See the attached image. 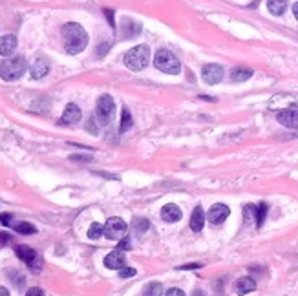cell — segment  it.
Listing matches in <instances>:
<instances>
[{
  "label": "cell",
  "instance_id": "14",
  "mask_svg": "<svg viewBox=\"0 0 298 296\" xmlns=\"http://www.w3.org/2000/svg\"><path fill=\"white\" fill-rule=\"evenodd\" d=\"M30 71H31V77H33V79H42V77L50 71V64H48L46 58H35Z\"/></svg>",
  "mask_w": 298,
  "mask_h": 296
},
{
  "label": "cell",
  "instance_id": "28",
  "mask_svg": "<svg viewBox=\"0 0 298 296\" xmlns=\"http://www.w3.org/2000/svg\"><path fill=\"white\" fill-rule=\"evenodd\" d=\"M108 50H110V42H101L99 44V48H97V57H105L106 53H108Z\"/></svg>",
  "mask_w": 298,
  "mask_h": 296
},
{
  "label": "cell",
  "instance_id": "9",
  "mask_svg": "<svg viewBox=\"0 0 298 296\" xmlns=\"http://www.w3.org/2000/svg\"><path fill=\"white\" fill-rule=\"evenodd\" d=\"M229 214H231V210H229V207L223 203H216L210 207V210L207 212V218H209L210 223H214V225H220V223H223V221L229 218Z\"/></svg>",
  "mask_w": 298,
  "mask_h": 296
},
{
  "label": "cell",
  "instance_id": "30",
  "mask_svg": "<svg viewBox=\"0 0 298 296\" xmlns=\"http://www.w3.org/2000/svg\"><path fill=\"white\" fill-rule=\"evenodd\" d=\"M26 296H46V294H44V291H42L41 287H31V289H28Z\"/></svg>",
  "mask_w": 298,
  "mask_h": 296
},
{
  "label": "cell",
  "instance_id": "12",
  "mask_svg": "<svg viewBox=\"0 0 298 296\" xmlns=\"http://www.w3.org/2000/svg\"><path fill=\"white\" fill-rule=\"evenodd\" d=\"M17 50V37L15 35H4L0 37V55L2 57H9Z\"/></svg>",
  "mask_w": 298,
  "mask_h": 296
},
{
  "label": "cell",
  "instance_id": "31",
  "mask_svg": "<svg viewBox=\"0 0 298 296\" xmlns=\"http://www.w3.org/2000/svg\"><path fill=\"white\" fill-rule=\"evenodd\" d=\"M117 249L119 250H128V249H130V240L126 238V236L123 240H119V247H117Z\"/></svg>",
  "mask_w": 298,
  "mask_h": 296
},
{
  "label": "cell",
  "instance_id": "21",
  "mask_svg": "<svg viewBox=\"0 0 298 296\" xmlns=\"http://www.w3.org/2000/svg\"><path fill=\"white\" fill-rule=\"evenodd\" d=\"M145 296H161L163 294V285L160 282H150L143 291Z\"/></svg>",
  "mask_w": 298,
  "mask_h": 296
},
{
  "label": "cell",
  "instance_id": "34",
  "mask_svg": "<svg viewBox=\"0 0 298 296\" xmlns=\"http://www.w3.org/2000/svg\"><path fill=\"white\" fill-rule=\"evenodd\" d=\"M105 15H106V21H108L110 26L113 28V26H115V22H113V11L112 9H105Z\"/></svg>",
  "mask_w": 298,
  "mask_h": 296
},
{
  "label": "cell",
  "instance_id": "20",
  "mask_svg": "<svg viewBox=\"0 0 298 296\" xmlns=\"http://www.w3.org/2000/svg\"><path fill=\"white\" fill-rule=\"evenodd\" d=\"M251 77H252V70H249V68H234L231 71L232 83H244V81L251 79Z\"/></svg>",
  "mask_w": 298,
  "mask_h": 296
},
{
  "label": "cell",
  "instance_id": "29",
  "mask_svg": "<svg viewBox=\"0 0 298 296\" xmlns=\"http://www.w3.org/2000/svg\"><path fill=\"white\" fill-rule=\"evenodd\" d=\"M70 161H79V163H92V155H70Z\"/></svg>",
  "mask_w": 298,
  "mask_h": 296
},
{
  "label": "cell",
  "instance_id": "25",
  "mask_svg": "<svg viewBox=\"0 0 298 296\" xmlns=\"http://www.w3.org/2000/svg\"><path fill=\"white\" fill-rule=\"evenodd\" d=\"M13 229L21 234H35L37 232V229H35L31 223H28V221H21V223H17V225H13Z\"/></svg>",
  "mask_w": 298,
  "mask_h": 296
},
{
  "label": "cell",
  "instance_id": "35",
  "mask_svg": "<svg viewBox=\"0 0 298 296\" xmlns=\"http://www.w3.org/2000/svg\"><path fill=\"white\" fill-rule=\"evenodd\" d=\"M6 243H9V234L8 232H0V247H4Z\"/></svg>",
  "mask_w": 298,
  "mask_h": 296
},
{
  "label": "cell",
  "instance_id": "11",
  "mask_svg": "<svg viewBox=\"0 0 298 296\" xmlns=\"http://www.w3.org/2000/svg\"><path fill=\"white\" fill-rule=\"evenodd\" d=\"M105 265L108 269H123L125 267V254H123V250L115 249V250H112L110 254H106Z\"/></svg>",
  "mask_w": 298,
  "mask_h": 296
},
{
  "label": "cell",
  "instance_id": "36",
  "mask_svg": "<svg viewBox=\"0 0 298 296\" xmlns=\"http://www.w3.org/2000/svg\"><path fill=\"white\" fill-rule=\"evenodd\" d=\"M202 267V263H189V265H181L180 271H183V269H200Z\"/></svg>",
  "mask_w": 298,
  "mask_h": 296
},
{
  "label": "cell",
  "instance_id": "16",
  "mask_svg": "<svg viewBox=\"0 0 298 296\" xmlns=\"http://www.w3.org/2000/svg\"><path fill=\"white\" fill-rule=\"evenodd\" d=\"M203 225H205V212H203L202 207H196L192 210V216H190V229L194 232H200L203 229Z\"/></svg>",
  "mask_w": 298,
  "mask_h": 296
},
{
  "label": "cell",
  "instance_id": "33",
  "mask_svg": "<svg viewBox=\"0 0 298 296\" xmlns=\"http://www.w3.org/2000/svg\"><path fill=\"white\" fill-rule=\"evenodd\" d=\"M165 296H185V292L181 291V289L174 287V289H170V291H167V294Z\"/></svg>",
  "mask_w": 298,
  "mask_h": 296
},
{
  "label": "cell",
  "instance_id": "32",
  "mask_svg": "<svg viewBox=\"0 0 298 296\" xmlns=\"http://www.w3.org/2000/svg\"><path fill=\"white\" fill-rule=\"evenodd\" d=\"M0 223L2 225H11V214H0Z\"/></svg>",
  "mask_w": 298,
  "mask_h": 296
},
{
  "label": "cell",
  "instance_id": "22",
  "mask_svg": "<svg viewBox=\"0 0 298 296\" xmlns=\"http://www.w3.org/2000/svg\"><path fill=\"white\" fill-rule=\"evenodd\" d=\"M130 128H132V113L128 108H123V112H121V134L128 132Z\"/></svg>",
  "mask_w": 298,
  "mask_h": 296
},
{
  "label": "cell",
  "instance_id": "1",
  "mask_svg": "<svg viewBox=\"0 0 298 296\" xmlns=\"http://www.w3.org/2000/svg\"><path fill=\"white\" fill-rule=\"evenodd\" d=\"M63 42L68 55H79L88 46V33L77 22H68L63 26Z\"/></svg>",
  "mask_w": 298,
  "mask_h": 296
},
{
  "label": "cell",
  "instance_id": "38",
  "mask_svg": "<svg viewBox=\"0 0 298 296\" xmlns=\"http://www.w3.org/2000/svg\"><path fill=\"white\" fill-rule=\"evenodd\" d=\"M293 13H294V17H296V21H298V2L293 6Z\"/></svg>",
  "mask_w": 298,
  "mask_h": 296
},
{
  "label": "cell",
  "instance_id": "4",
  "mask_svg": "<svg viewBox=\"0 0 298 296\" xmlns=\"http://www.w3.org/2000/svg\"><path fill=\"white\" fill-rule=\"evenodd\" d=\"M148 61H150V50H148V46H145V44L132 48V50L125 55V64L130 68L132 71L145 70Z\"/></svg>",
  "mask_w": 298,
  "mask_h": 296
},
{
  "label": "cell",
  "instance_id": "23",
  "mask_svg": "<svg viewBox=\"0 0 298 296\" xmlns=\"http://www.w3.org/2000/svg\"><path fill=\"white\" fill-rule=\"evenodd\" d=\"M148 227H150V221L145 220V218H135L134 220V230L137 236H143L148 230Z\"/></svg>",
  "mask_w": 298,
  "mask_h": 296
},
{
  "label": "cell",
  "instance_id": "2",
  "mask_svg": "<svg viewBox=\"0 0 298 296\" xmlns=\"http://www.w3.org/2000/svg\"><path fill=\"white\" fill-rule=\"evenodd\" d=\"M28 70V64H26L24 57H13L8 58L4 63L0 64V79L8 81V83H13V81H18L24 71Z\"/></svg>",
  "mask_w": 298,
  "mask_h": 296
},
{
  "label": "cell",
  "instance_id": "18",
  "mask_svg": "<svg viewBox=\"0 0 298 296\" xmlns=\"http://www.w3.org/2000/svg\"><path fill=\"white\" fill-rule=\"evenodd\" d=\"M236 292L238 294H247V292L254 291L256 289V282L251 278V276H244V278H240L238 282H236Z\"/></svg>",
  "mask_w": 298,
  "mask_h": 296
},
{
  "label": "cell",
  "instance_id": "17",
  "mask_svg": "<svg viewBox=\"0 0 298 296\" xmlns=\"http://www.w3.org/2000/svg\"><path fill=\"white\" fill-rule=\"evenodd\" d=\"M139 33H141V24H137L132 18H125L123 21V35H125V38H134Z\"/></svg>",
  "mask_w": 298,
  "mask_h": 296
},
{
  "label": "cell",
  "instance_id": "13",
  "mask_svg": "<svg viewBox=\"0 0 298 296\" xmlns=\"http://www.w3.org/2000/svg\"><path fill=\"white\" fill-rule=\"evenodd\" d=\"M81 117H83V112L77 105L70 103V105L64 108V113H63V123L66 125H75V123L81 121Z\"/></svg>",
  "mask_w": 298,
  "mask_h": 296
},
{
  "label": "cell",
  "instance_id": "15",
  "mask_svg": "<svg viewBox=\"0 0 298 296\" xmlns=\"http://www.w3.org/2000/svg\"><path fill=\"white\" fill-rule=\"evenodd\" d=\"M161 218H163L165 221H168V223H176V221L181 220V210L177 205H172L168 203L165 205L163 209H161Z\"/></svg>",
  "mask_w": 298,
  "mask_h": 296
},
{
  "label": "cell",
  "instance_id": "5",
  "mask_svg": "<svg viewBox=\"0 0 298 296\" xmlns=\"http://www.w3.org/2000/svg\"><path fill=\"white\" fill-rule=\"evenodd\" d=\"M113 112H115V105H113V99L110 95H101L97 101L95 106V117L99 125H110V121L113 119Z\"/></svg>",
  "mask_w": 298,
  "mask_h": 296
},
{
  "label": "cell",
  "instance_id": "19",
  "mask_svg": "<svg viewBox=\"0 0 298 296\" xmlns=\"http://www.w3.org/2000/svg\"><path fill=\"white\" fill-rule=\"evenodd\" d=\"M267 9L273 13V15L280 17V15H284L287 9V0H267Z\"/></svg>",
  "mask_w": 298,
  "mask_h": 296
},
{
  "label": "cell",
  "instance_id": "8",
  "mask_svg": "<svg viewBox=\"0 0 298 296\" xmlns=\"http://www.w3.org/2000/svg\"><path fill=\"white\" fill-rule=\"evenodd\" d=\"M202 77L207 84H218L223 79V68L220 64H205L202 70Z\"/></svg>",
  "mask_w": 298,
  "mask_h": 296
},
{
  "label": "cell",
  "instance_id": "6",
  "mask_svg": "<svg viewBox=\"0 0 298 296\" xmlns=\"http://www.w3.org/2000/svg\"><path fill=\"white\" fill-rule=\"evenodd\" d=\"M126 234V223L121 218H110L105 223V229H103V236H106L108 240H123Z\"/></svg>",
  "mask_w": 298,
  "mask_h": 296
},
{
  "label": "cell",
  "instance_id": "26",
  "mask_svg": "<svg viewBox=\"0 0 298 296\" xmlns=\"http://www.w3.org/2000/svg\"><path fill=\"white\" fill-rule=\"evenodd\" d=\"M103 229H105V225H101V223H92L88 229V238L90 240H97L103 236Z\"/></svg>",
  "mask_w": 298,
  "mask_h": 296
},
{
  "label": "cell",
  "instance_id": "7",
  "mask_svg": "<svg viewBox=\"0 0 298 296\" xmlns=\"http://www.w3.org/2000/svg\"><path fill=\"white\" fill-rule=\"evenodd\" d=\"M15 252H17V256L22 260V262L28 265V267L31 269L33 272H38L41 271V267H42V262H41V258H38V254L35 252L31 247H28V245H18L17 249H15Z\"/></svg>",
  "mask_w": 298,
  "mask_h": 296
},
{
  "label": "cell",
  "instance_id": "27",
  "mask_svg": "<svg viewBox=\"0 0 298 296\" xmlns=\"http://www.w3.org/2000/svg\"><path fill=\"white\" fill-rule=\"evenodd\" d=\"M132 276H135V269H132V267H123V269H119V278H132Z\"/></svg>",
  "mask_w": 298,
  "mask_h": 296
},
{
  "label": "cell",
  "instance_id": "39",
  "mask_svg": "<svg viewBox=\"0 0 298 296\" xmlns=\"http://www.w3.org/2000/svg\"><path fill=\"white\" fill-rule=\"evenodd\" d=\"M194 296H205V294H203L202 291H196V292H194Z\"/></svg>",
  "mask_w": 298,
  "mask_h": 296
},
{
  "label": "cell",
  "instance_id": "3",
  "mask_svg": "<svg viewBox=\"0 0 298 296\" xmlns=\"http://www.w3.org/2000/svg\"><path fill=\"white\" fill-rule=\"evenodd\" d=\"M154 64L157 70L163 71V73H168V75H177L181 71V64L177 61V57L170 50H165V48L155 53Z\"/></svg>",
  "mask_w": 298,
  "mask_h": 296
},
{
  "label": "cell",
  "instance_id": "10",
  "mask_svg": "<svg viewBox=\"0 0 298 296\" xmlns=\"http://www.w3.org/2000/svg\"><path fill=\"white\" fill-rule=\"evenodd\" d=\"M278 123H282L287 128H294L298 130V108H287L282 110V112L276 113Z\"/></svg>",
  "mask_w": 298,
  "mask_h": 296
},
{
  "label": "cell",
  "instance_id": "37",
  "mask_svg": "<svg viewBox=\"0 0 298 296\" xmlns=\"http://www.w3.org/2000/svg\"><path fill=\"white\" fill-rule=\"evenodd\" d=\"M0 296H9V291L6 287H0Z\"/></svg>",
  "mask_w": 298,
  "mask_h": 296
},
{
  "label": "cell",
  "instance_id": "24",
  "mask_svg": "<svg viewBox=\"0 0 298 296\" xmlns=\"http://www.w3.org/2000/svg\"><path fill=\"white\" fill-rule=\"evenodd\" d=\"M265 216H267V205L260 203L254 210V221H256V227H262L265 221Z\"/></svg>",
  "mask_w": 298,
  "mask_h": 296
}]
</instances>
